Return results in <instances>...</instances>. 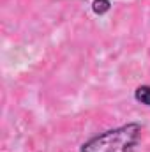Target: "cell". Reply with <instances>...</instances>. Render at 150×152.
Segmentation results:
<instances>
[{"instance_id": "cell-2", "label": "cell", "mask_w": 150, "mask_h": 152, "mask_svg": "<svg viewBox=\"0 0 150 152\" xmlns=\"http://www.w3.org/2000/svg\"><path fill=\"white\" fill-rule=\"evenodd\" d=\"M134 99L145 106H150V85H141L134 90Z\"/></svg>"}, {"instance_id": "cell-3", "label": "cell", "mask_w": 150, "mask_h": 152, "mask_svg": "<svg viewBox=\"0 0 150 152\" xmlns=\"http://www.w3.org/2000/svg\"><path fill=\"white\" fill-rule=\"evenodd\" d=\"M110 9H111V2H110V0H94V2H92V11H94L97 16L106 14Z\"/></svg>"}, {"instance_id": "cell-1", "label": "cell", "mask_w": 150, "mask_h": 152, "mask_svg": "<svg viewBox=\"0 0 150 152\" xmlns=\"http://www.w3.org/2000/svg\"><path fill=\"white\" fill-rule=\"evenodd\" d=\"M141 124L129 122L118 127L108 129L88 138L83 145L81 152H136L141 142Z\"/></svg>"}]
</instances>
